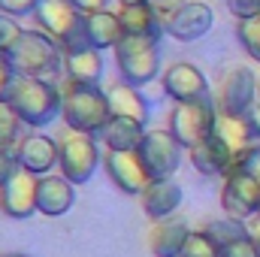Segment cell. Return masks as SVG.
Listing matches in <instances>:
<instances>
[{"label":"cell","mask_w":260,"mask_h":257,"mask_svg":"<svg viewBox=\"0 0 260 257\" xmlns=\"http://www.w3.org/2000/svg\"><path fill=\"white\" fill-rule=\"evenodd\" d=\"M64 49L46 34V30H24L21 40L6 52V61L12 64L15 76H27V79H43L52 82L58 79V73L64 70Z\"/></svg>","instance_id":"obj_1"},{"label":"cell","mask_w":260,"mask_h":257,"mask_svg":"<svg viewBox=\"0 0 260 257\" xmlns=\"http://www.w3.org/2000/svg\"><path fill=\"white\" fill-rule=\"evenodd\" d=\"M64 106H61V118L73 133H88L97 136L103 133L106 124L112 121L109 112V100L106 91H100L97 85H79V82H67V88L61 91Z\"/></svg>","instance_id":"obj_2"},{"label":"cell","mask_w":260,"mask_h":257,"mask_svg":"<svg viewBox=\"0 0 260 257\" xmlns=\"http://www.w3.org/2000/svg\"><path fill=\"white\" fill-rule=\"evenodd\" d=\"M6 103L15 109V115L21 118V124L27 127H46L58 118L61 106H64V97L61 91L52 85V82H43V79H27V76H18Z\"/></svg>","instance_id":"obj_3"},{"label":"cell","mask_w":260,"mask_h":257,"mask_svg":"<svg viewBox=\"0 0 260 257\" xmlns=\"http://www.w3.org/2000/svg\"><path fill=\"white\" fill-rule=\"evenodd\" d=\"M34 15L43 24V30L64 49V55L76 52V49H88L85 12H79L70 0H43Z\"/></svg>","instance_id":"obj_4"},{"label":"cell","mask_w":260,"mask_h":257,"mask_svg":"<svg viewBox=\"0 0 260 257\" xmlns=\"http://www.w3.org/2000/svg\"><path fill=\"white\" fill-rule=\"evenodd\" d=\"M112 52H115V64H118V73H121V82H127L133 88H142V85L154 82V76L160 73L157 40L124 37Z\"/></svg>","instance_id":"obj_5"},{"label":"cell","mask_w":260,"mask_h":257,"mask_svg":"<svg viewBox=\"0 0 260 257\" xmlns=\"http://www.w3.org/2000/svg\"><path fill=\"white\" fill-rule=\"evenodd\" d=\"M215 121H218V106H215L212 97H200V100H191V103H176V109L170 115V133L185 148H194L215 133Z\"/></svg>","instance_id":"obj_6"},{"label":"cell","mask_w":260,"mask_h":257,"mask_svg":"<svg viewBox=\"0 0 260 257\" xmlns=\"http://www.w3.org/2000/svg\"><path fill=\"white\" fill-rule=\"evenodd\" d=\"M136 151L142 157L148 179H173L185 157V145L170 130H148Z\"/></svg>","instance_id":"obj_7"},{"label":"cell","mask_w":260,"mask_h":257,"mask_svg":"<svg viewBox=\"0 0 260 257\" xmlns=\"http://www.w3.org/2000/svg\"><path fill=\"white\" fill-rule=\"evenodd\" d=\"M61 145V176L73 185H85L97 167H100V148H97V139L88 136V133H67L64 139L58 142Z\"/></svg>","instance_id":"obj_8"},{"label":"cell","mask_w":260,"mask_h":257,"mask_svg":"<svg viewBox=\"0 0 260 257\" xmlns=\"http://www.w3.org/2000/svg\"><path fill=\"white\" fill-rule=\"evenodd\" d=\"M260 82L248 67H236L221 79V91H218V112L221 115H248L251 106L257 103Z\"/></svg>","instance_id":"obj_9"},{"label":"cell","mask_w":260,"mask_h":257,"mask_svg":"<svg viewBox=\"0 0 260 257\" xmlns=\"http://www.w3.org/2000/svg\"><path fill=\"white\" fill-rule=\"evenodd\" d=\"M221 206L227 218H236V221L260 215V182L242 173H227L224 188H221Z\"/></svg>","instance_id":"obj_10"},{"label":"cell","mask_w":260,"mask_h":257,"mask_svg":"<svg viewBox=\"0 0 260 257\" xmlns=\"http://www.w3.org/2000/svg\"><path fill=\"white\" fill-rule=\"evenodd\" d=\"M212 24H215V12L203 0H188L179 12L164 18V30L179 43H194L200 37H206L212 30Z\"/></svg>","instance_id":"obj_11"},{"label":"cell","mask_w":260,"mask_h":257,"mask_svg":"<svg viewBox=\"0 0 260 257\" xmlns=\"http://www.w3.org/2000/svg\"><path fill=\"white\" fill-rule=\"evenodd\" d=\"M37 188L40 176L30 170H18L6 185H0V209L9 218H30L37 212Z\"/></svg>","instance_id":"obj_12"},{"label":"cell","mask_w":260,"mask_h":257,"mask_svg":"<svg viewBox=\"0 0 260 257\" xmlns=\"http://www.w3.org/2000/svg\"><path fill=\"white\" fill-rule=\"evenodd\" d=\"M103 164H106V173L115 182V188L124 194H142L145 185L151 182L142 167L139 151H106Z\"/></svg>","instance_id":"obj_13"},{"label":"cell","mask_w":260,"mask_h":257,"mask_svg":"<svg viewBox=\"0 0 260 257\" xmlns=\"http://www.w3.org/2000/svg\"><path fill=\"white\" fill-rule=\"evenodd\" d=\"M160 82H164L167 97H173L176 103H191L200 97H209V82L194 64H173L160 76Z\"/></svg>","instance_id":"obj_14"},{"label":"cell","mask_w":260,"mask_h":257,"mask_svg":"<svg viewBox=\"0 0 260 257\" xmlns=\"http://www.w3.org/2000/svg\"><path fill=\"white\" fill-rule=\"evenodd\" d=\"M18 164H21V170H30L34 176H46L58 160H61V145L55 142V139H49V136H43V133H34V136H24L21 142H18Z\"/></svg>","instance_id":"obj_15"},{"label":"cell","mask_w":260,"mask_h":257,"mask_svg":"<svg viewBox=\"0 0 260 257\" xmlns=\"http://www.w3.org/2000/svg\"><path fill=\"white\" fill-rule=\"evenodd\" d=\"M118 21L124 27V37H142V40H160L164 18L145 3V0H124L118 9Z\"/></svg>","instance_id":"obj_16"},{"label":"cell","mask_w":260,"mask_h":257,"mask_svg":"<svg viewBox=\"0 0 260 257\" xmlns=\"http://www.w3.org/2000/svg\"><path fill=\"white\" fill-rule=\"evenodd\" d=\"M139 200H142V209L148 218L164 221L182 206V185L176 179H151L145 185V191L139 194Z\"/></svg>","instance_id":"obj_17"},{"label":"cell","mask_w":260,"mask_h":257,"mask_svg":"<svg viewBox=\"0 0 260 257\" xmlns=\"http://www.w3.org/2000/svg\"><path fill=\"white\" fill-rule=\"evenodd\" d=\"M76 203V185L67 182L64 176H43L40 188H37V212L58 218L73 209Z\"/></svg>","instance_id":"obj_18"},{"label":"cell","mask_w":260,"mask_h":257,"mask_svg":"<svg viewBox=\"0 0 260 257\" xmlns=\"http://www.w3.org/2000/svg\"><path fill=\"white\" fill-rule=\"evenodd\" d=\"M106 100H109V112L112 118H133L139 124H148V100L139 94V88H133L127 82H115L106 88Z\"/></svg>","instance_id":"obj_19"},{"label":"cell","mask_w":260,"mask_h":257,"mask_svg":"<svg viewBox=\"0 0 260 257\" xmlns=\"http://www.w3.org/2000/svg\"><path fill=\"white\" fill-rule=\"evenodd\" d=\"M85 37L91 49H115L124 40V27L118 21V12L100 9V12H88L85 15Z\"/></svg>","instance_id":"obj_20"},{"label":"cell","mask_w":260,"mask_h":257,"mask_svg":"<svg viewBox=\"0 0 260 257\" xmlns=\"http://www.w3.org/2000/svg\"><path fill=\"white\" fill-rule=\"evenodd\" d=\"M188 151H191V164L197 167L200 176H227V173H230L233 151H230L221 139L209 136V139H203L200 145L188 148Z\"/></svg>","instance_id":"obj_21"},{"label":"cell","mask_w":260,"mask_h":257,"mask_svg":"<svg viewBox=\"0 0 260 257\" xmlns=\"http://www.w3.org/2000/svg\"><path fill=\"white\" fill-rule=\"evenodd\" d=\"M215 139H221L230 151H233V157L239 154V151H245L248 145H254L251 139L257 136L254 127H251V118L248 115H221L218 112V121H215V133H212Z\"/></svg>","instance_id":"obj_22"},{"label":"cell","mask_w":260,"mask_h":257,"mask_svg":"<svg viewBox=\"0 0 260 257\" xmlns=\"http://www.w3.org/2000/svg\"><path fill=\"white\" fill-rule=\"evenodd\" d=\"M64 70L70 76V82H79V85H97L100 76H103V52L100 49H76V52H67L64 58Z\"/></svg>","instance_id":"obj_23"},{"label":"cell","mask_w":260,"mask_h":257,"mask_svg":"<svg viewBox=\"0 0 260 257\" xmlns=\"http://www.w3.org/2000/svg\"><path fill=\"white\" fill-rule=\"evenodd\" d=\"M188 227L182 221H157L151 236H148V245H151V254L154 257H182L185 248V239H188Z\"/></svg>","instance_id":"obj_24"},{"label":"cell","mask_w":260,"mask_h":257,"mask_svg":"<svg viewBox=\"0 0 260 257\" xmlns=\"http://www.w3.org/2000/svg\"><path fill=\"white\" fill-rule=\"evenodd\" d=\"M145 124L133 121V118H112L106 130H103V139H106V151H136L145 139Z\"/></svg>","instance_id":"obj_25"},{"label":"cell","mask_w":260,"mask_h":257,"mask_svg":"<svg viewBox=\"0 0 260 257\" xmlns=\"http://www.w3.org/2000/svg\"><path fill=\"white\" fill-rule=\"evenodd\" d=\"M206 233H209V239H212L218 248H227L230 242H239V239L251 236V233H248V224H245V221H236V218L212 221V224H206Z\"/></svg>","instance_id":"obj_26"},{"label":"cell","mask_w":260,"mask_h":257,"mask_svg":"<svg viewBox=\"0 0 260 257\" xmlns=\"http://www.w3.org/2000/svg\"><path fill=\"white\" fill-rule=\"evenodd\" d=\"M182 257H221V248L209 239L206 230H191L188 239H185Z\"/></svg>","instance_id":"obj_27"},{"label":"cell","mask_w":260,"mask_h":257,"mask_svg":"<svg viewBox=\"0 0 260 257\" xmlns=\"http://www.w3.org/2000/svg\"><path fill=\"white\" fill-rule=\"evenodd\" d=\"M236 37H239L242 49H245L254 61H260V15H254V18H242L239 27H236Z\"/></svg>","instance_id":"obj_28"},{"label":"cell","mask_w":260,"mask_h":257,"mask_svg":"<svg viewBox=\"0 0 260 257\" xmlns=\"http://www.w3.org/2000/svg\"><path fill=\"white\" fill-rule=\"evenodd\" d=\"M230 173H242V176L260 182V145H248L245 151H239L230 164Z\"/></svg>","instance_id":"obj_29"},{"label":"cell","mask_w":260,"mask_h":257,"mask_svg":"<svg viewBox=\"0 0 260 257\" xmlns=\"http://www.w3.org/2000/svg\"><path fill=\"white\" fill-rule=\"evenodd\" d=\"M18 127H21V118L6 100H0V148H9L18 139Z\"/></svg>","instance_id":"obj_30"},{"label":"cell","mask_w":260,"mask_h":257,"mask_svg":"<svg viewBox=\"0 0 260 257\" xmlns=\"http://www.w3.org/2000/svg\"><path fill=\"white\" fill-rule=\"evenodd\" d=\"M21 34H24V30L15 24L12 15H3V12H0V55H6V52L21 40Z\"/></svg>","instance_id":"obj_31"},{"label":"cell","mask_w":260,"mask_h":257,"mask_svg":"<svg viewBox=\"0 0 260 257\" xmlns=\"http://www.w3.org/2000/svg\"><path fill=\"white\" fill-rule=\"evenodd\" d=\"M18 170H21L18 151H15V148H0V185H6Z\"/></svg>","instance_id":"obj_32"},{"label":"cell","mask_w":260,"mask_h":257,"mask_svg":"<svg viewBox=\"0 0 260 257\" xmlns=\"http://www.w3.org/2000/svg\"><path fill=\"white\" fill-rule=\"evenodd\" d=\"M40 3H43V0H0V12L18 18V15H30V12H37Z\"/></svg>","instance_id":"obj_33"},{"label":"cell","mask_w":260,"mask_h":257,"mask_svg":"<svg viewBox=\"0 0 260 257\" xmlns=\"http://www.w3.org/2000/svg\"><path fill=\"white\" fill-rule=\"evenodd\" d=\"M221 257H260V251H257V245H254V239L245 236V239L230 242L227 248H221Z\"/></svg>","instance_id":"obj_34"},{"label":"cell","mask_w":260,"mask_h":257,"mask_svg":"<svg viewBox=\"0 0 260 257\" xmlns=\"http://www.w3.org/2000/svg\"><path fill=\"white\" fill-rule=\"evenodd\" d=\"M227 9L242 21V18H254L260 15V0H227Z\"/></svg>","instance_id":"obj_35"},{"label":"cell","mask_w":260,"mask_h":257,"mask_svg":"<svg viewBox=\"0 0 260 257\" xmlns=\"http://www.w3.org/2000/svg\"><path fill=\"white\" fill-rule=\"evenodd\" d=\"M15 70L12 64L6 61V55H0V100H6L9 97V91H12V85H15Z\"/></svg>","instance_id":"obj_36"},{"label":"cell","mask_w":260,"mask_h":257,"mask_svg":"<svg viewBox=\"0 0 260 257\" xmlns=\"http://www.w3.org/2000/svg\"><path fill=\"white\" fill-rule=\"evenodd\" d=\"M145 3H148L160 18H170V15H173V12H179L188 0H145Z\"/></svg>","instance_id":"obj_37"},{"label":"cell","mask_w":260,"mask_h":257,"mask_svg":"<svg viewBox=\"0 0 260 257\" xmlns=\"http://www.w3.org/2000/svg\"><path fill=\"white\" fill-rule=\"evenodd\" d=\"M70 3H73L79 12H85V15H88V12H100V9H106V0H70Z\"/></svg>","instance_id":"obj_38"},{"label":"cell","mask_w":260,"mask_h":257,"mask_svg":"<svg viewBox=\"0 0 260 257\" xmlns=\"http://www.w3.org/2000/svg\"><path fill=\"white\" fill-rule=\"evenodd\" d=\"M248 118H251V127H254V133H257V139H260V100L254 103V106H251Z\"/></svg>","instance_id":"obj_39"},{"label":"cell","mask_w":260,"mask_h":257,"mask_svg":"<svg viewBox=\"0 0 260 257\" xmlns=\"http://www.w3.org/2000/svg\"><path fill=\"white\" fill-rule=\"evenodd\" d=\"M248 233H251V239H254V245H257V251H260V218H254L248 224Z\"/></svg>","instance_id":"obj_40"},{"label":"cell","mask_w":260,"mask_h":257,"mask_svg":"<svg viewBox=\"0 0 260 257\" xmlns=\"http://www.w3.org/2000/svg\"><path fill=\"white\" fill-rule=\"evenodd\" d=\"M0 257H30V254H21V251H9V254H0Z\"/></svg>","instance_id":"obj_41"}]
</instances>
